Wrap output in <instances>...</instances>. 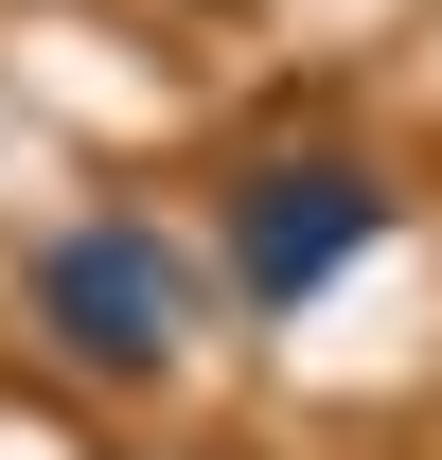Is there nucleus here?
I'll list each match as a JSON object with an SVG mask.
<instances>
[{
	"label": "nucleus",
	"mask_w": 442,
	"mask_h": 460,
	"mask_svg": "<svg viewBox=\"0 0 442 460\" xmlns=\"http://www.w3.org/2000/svg\"><path fill=\"white\" fill-rule=\"evenodd\" d=\"M18 319H36V354L89 372V390H160L177 354H195V319H213V284H195V248H177L160 213H71V230H36Z\"/></svg>",
	"instance_id": "f257e3e1"
},
{
	"label": "nucleus",
	"mask_w": 442,
	"mask_h": 460,
	"mask_svg": "<svg viewBox=\"0 0 442 460\" xmlns=\"http://www.w3.org/2000/svg\"><path fill=\"white\" fill-rule=\"evenodd\" d=\"M389 248V177L354 142H266V160H230V301L248 319H301L336 266H372Z\"/></svg>",
	"instance_id": "f03ea898"
}]
</instances>
